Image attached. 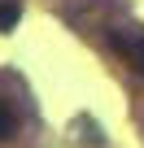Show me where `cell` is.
<instances>
[{"instance_id": "1", "label": "cell", "mask_w": 144, "mask_h": 148, "mask_svg": "<svg viewBox=\"0 0 144 148\" xmlns=\"http://www.w3.org/2000/svg\"><path fill=\"white\" fill-rule=\"evenodd\" d=\"M114 44H118V52L127 57V65L144 79V26H140V22H122V26H114Z\"/></svg>"}, {"instance_id": "2", "label": "cell", "mask_w": 144, "mask_h": 148, "mask_svg": "<svg viewBox=\"0 0 144 148\" xmlns=\"http://www.w3.org/2000/svg\"><path fill=\"white\" fill-rule=\"evenodd\" d=\"M18 18H22V9H18V5H0V31H13V26H18Z\"/></svg>"}, {"instance_id": "3", "label": "cell", "mask_w": 144, "mask_h": 148, "mask_svg": "<svg viewBox=\"0 0 144 148\" xmlns=\"http://www.w3.org/2000/svg\"><path fill=\"white\" fill-rule=\"evenodd\" d=\"M9 131H13V118H9L5 109H0V139H9Z\"/></svg>"}]
</instances>
